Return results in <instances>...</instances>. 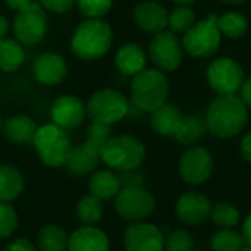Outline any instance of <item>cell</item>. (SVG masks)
<instances>
[{
  "label": "cell",
  "mask_w": 251,
  "mask_h": 251,
  "mask_svg": "<svg viewBox=\"0 0 251 251\" xmlns=\"http://www.w3.org/2000/svg\"><path fill=\"white\" fill-rule=\"evenodd\" d=\"M1 129H3V119H1V116H0V132H1Z\"/></svg>",
  "instance_id": "c3c4849f"
},
{
  "label": "cell",
  "mask_w": 251,
  "mask_h": 251,
  "mask_svg": "<svg viewBox=\"0 0 251 251\" xmlns=\"http://www.w3.org/2000/svg\"><path fill=\"white\" fill-rule=\"evenodd\" d=\"M37 124L35 121L24 113H16L9 116L4 122H3V135L15 143V144H24L28 141H32L35 131H37Z\"/></svg>",
  "instance_id": "44dd1931"
},
{
  "label": "cell",
  "mask_w": 251,
  "mask_h": 251,
  "mask_svg": "<svg viewBox=\"0 0 251 251\" xmlns=\"http://www.w3.org/2000/svg\"><path fill=\"white\" fill-rule=\"evenodd\" d=\"M112 138V125L101 124V122H93L88 126L87 131V140L85 143L94 147L96 150L101 151V149L106 146V143Z\"/></svg>",
  "instance_id": "836d02e7"
},
{
  "label": "cell",
  "mask_w": 251,
  "mask_h": 251,
  "mask_svg": "<svg viewBox=\"0 0 251 251\" xmlns=\"http://www.w3.org/2000/svg\"><path fill=\"white\" fill-rule=\"evenodd\" d=\"M15 38L25 47L40 44L49 29L46 9L35 1H31L24 9L18 10L12 24Z\"/></svg>",
  "instance_id": "52a82bcc"
},
{
  "label": "cell",
  "mask_w": 251,
  "mask_h": 251,
  "mask_svg": "<svg viewBox=\"0 0 251 251\" xmlns=\"http://www.w3.org/2000/svg\"><path fill=\"white\" fill-rule=\"evenodd\" d=\"M25 49L16 38L0 40V71L4 74L16 72L25 62Z\"/></svg>",
  "instance_id": "cb8c5ba5"
},
{
  "label": "cell",
  "mask_w": 251,
  "mask_h": 251,
  "mask_svg": "<svg viewBox=\"0 0 251 251\" xmlns=\"http://www.w3.org/2000/svg\"><path fill=\"white\" fill-rule=\"evenodd\" d=\"M31 1H32V0H4V3L7 4V7L12 9V10H15V12L24 9V7L28 6Z\"/></svg>",
  "instance_id": "b9f144b4"
},
{
  "label": "cell",
  "mask_w": 251,
  "mask_h": 251,
  "mask_svg": "<svg viewBox=\"0 0 251 251\" xmlns=\"http://www.w3.org/2000/svg\"><path fill=\"white\" fill-rule=\"evenodd\" d=\"M18 226L16 212L9 203L0 201V238L10 237Z\"/></svg>",
  "instance_id": "e575fe53"
},
{
  "label": "cell",
  "mask_w": 251,
  "mask_h": 251,
  "mask_svg": "<svg viewBox=\"0 0 251 251\" xmlns=\"http://www.w3.org/2000/svg\"><path fill=\"white\" fill-rule=\"evenodd\" d=\"M207 129L206 125V119L200 115H190L182 118L178 129L175 131V134L172 135L178 143L184 144V146H190L194 144L196 141H199L204 132Z\"/></svg>",
  "instance_id": "484cf974"
},
{
  "label": "cell",
  "mask_w": 251,
  "mask_h": 251,
  "mask_svg": "<svg viewBox=\"0 0 251 251\" xmlns=\"http://www.w3.org/2000/svg\"><path fill=\"white\" fill-rule=\"evenodd\" d=\"M3 251H35V249H34V246L28 240L18 238V240L9 243Z\"/></svg>",
  "instance_id": "f35d334b"
},
{
  "label": "cell",
  "mask_w": 251,
  "mask_h": 251,
  "mask_svg": "<svg viewBox=\"0 0 251 251\" xmlns=\"http://www.w3.org/2000/svg\"><path fill=\"white\" fill-rule=\"evenodd\" d=\"M66 251H110V244L103 231L88 225L71 235Z\"/></svg>",
  "instance_id": "ac0fdd59"
},
{
  "label": "cell",
  "mask_w": 251,
  "mask_h": 251,
  "mask_svg": "<svg viewBox=\"0 0 251 251\" xmlns=\"http://www.w3.org/2000/svg\"><path fill=\"white\" fill-rule=\"evenodd\" d=\"M174 1H176L179 6H190V4H194L197 0H174Z\"/></svg>",
  "instance_id": "f6af8a7d"
},
{
  "label": "cell",
  "mask_w": 251,
  "mask_h": 251,
  "mask_svg": "<svg viewBox=\"0 0 251 251\" xmlns=\"http://www.w3.org/2000/svg\"><path fill=\"white\" fill-rule=\"evenodd\" d=\"M151 113V125L160 135H174L182 121L179 109L171 103L162 104Z\"/></svg>",
  "instance_id": "603a6c76"
},
{
  "label": "cell",
  "mask_w": 251,
  "mask_h": 251,
  "mask_svg": "<svg viewBox=\"0 0 251 251\" xmlns=\"http://www.w3.org/2000/svg\"><path fill=\"white\" fill-rule=\"evenodd\" d=\"M165 246L169 251H194V240L187 231L176 229L169 234Z\"/></svg>",
  "instance_id": "d590c367"
},
{
  "label": "cell",
  "mask_w": 251,
  "mask_h": 251,
  "mask_svg": "<svg viewBox=\"0 0 251 251\" xmlns=\"http://www.w3.org/2000/svg\"><path fill=\"white\" fill-rule=\"evenodd\" d=\"M218 28L221 34L229 38H240L247 32V18L237 12H228L218 18Z\"/></svg>",
  "instance_id": "83f0119b"
},
{
  "label": "cell",
  "mask_w": 251,
  "mask_h": 251,
  "mask_svg": "<svg viewBox=\"0 0 251 251\" xmlns=\"http://www.w3.org/2000/svg\"><path fill=\"white\" fill-rule=\"evenodd\" d=\"M204 119L212 135L219 138L235 137L247 124V106L235 94L218 96L210 103Z\"/></svg>",
  "instance_id": "7a4b0ae2"
},
{
  "label": "cell",
  "mask_w": 251,
  "mask_h": 251,
  "mask_svg": "<svg viewBox=\"0 0 251 251\" xmlns=\"http://www.w3.org/2000/svg\"><path fill=\"white\" fill-rule=\"evenodd\" d=\"M210 216L213 222L222 228H232V226H237L240 222L238 209L229 203H219L215 207H212Z\"/></svg>",
  "instance_id": "d6a6232c"
},
{
  "label": "cell",
  "mask_w": 251,
  "mask_h": 251,
  "mask_svg": "<svg viewBox=\"0 0 251 251\" xmlns=\"http://www.w3.org/2000/svg\"><path fill=\"white\" fill-rule=\"evenodd\" d=\"M243 238H244V243L251 247V213L247 216L243 225Z\"/></svg>",
  "instance_id": "7bdbcfd3"
},
{
  "label": "cell",
  "mask_w": 251,
  "mask_h": 251,
  "mask_svg": "<svg viewBox=\"0 0 251 251\" xmlns=\"http://www.w3.org/2000/svg\"><path fill=\"white\" fill-rule=\"evenodd\" d=\"M146 63L147 54L143 47L135 43L124 44L115 54V65L118 71L129 76H134L146 69Z\"/></svg>",
  "instance_id": "ffe728a7"
},
{
  "label": "cell",
  "mask_w": 251,
  "mask_h": 251,
  "mask_svg": "<svg viewBox=\"0 0 251 251\" xmlns=\"http://www.w3.org/2000/svg\"><path fill=\"white\" fill-rule=\"evenodd\" d=\"M90 193L96 196L97 199L103 200H110L116 197V194L121 191L122 185L119 181V176L112 172V171H99L96 172L88 182Z\"/></svg>",
  "instance_id": "7402d4cb"
},
{
  "label": "cell",
  "mask_w": 251,
  "mask_h": 251,
  "mask_svg": "<svg viewBox=\"0 0 251 251\" xmlns=\"http://www.w3.org/2000/svg\"><path fill=\"white\" fill-rule=\"evenodd\" d=\"M68 240L66 232L56 225H46L38 232L40 251H66Z\"/></svg>",
  "instance_id": "4316f807"
},
{
  "label": "cell",
  "mask_w": 251,
  "mask_h": 251,
  "mask_svg": "<svg viewBox=\"0 0 251 251\" xmlns=\"http://www.w3.org/2000/svg\"><path fill=\"white\" fill-rule=\"evenodd\" d=\"M169 82L160 69H143L131 81V104L140 112H154L166 103Z\"/></svg>",
  "instance_id": "3957f363"
},
{
  "label": "cell",
  "mask_w": 251,
  "mask_h": 251,
  "mask_svg": "<svg viewBox=\"0 0 251 251\" xmlns=\"http://www.w3.org/2000/svg\"><path fill=\"white\" fill-rule=\"evenodd\" d=\"M146 157L144 144L134 135L124 134L112 137L100 151V159L118 172L135 171Z\"/></svg>",
  "instance_id": "277c9868"
},
{
  "label": "cell",
  "mask_w": 251,
  "mask_h": 251,
  "mask_svg": "<svg viewBox=\"0 0 251 251\" xmlns=\"http://www.w3.org/2000/svg\"><path fill=\"white\" fill-rule=\"evenodd\" d=\"M212 212V204L200 193H187L176 203V215L187 225L204 222Z\"/></svg>",
  "instance_id": "e0dca14e"
},
{
  "label": "cell",
  "mask_w": 251,
  "mask_h": 251,
  "mask_svg": "<svg viewBox=\"0 0 251 251\" xmlns=\"http://www.w3.org/2000/svg\"><path fill=\"white\" fill-rule=\"evenodd\" d=\"M207 79L218 96H234L244 84V72L235 60L221 57L210 63Z\"/></svg>",
  "instance_id": "30bf717a"
},
{
  "label": "cell",
  "mask_w": 251,
  "mask_h": 251,
  "mask_svg": "<svg viewBox=\"0 0 251 251\" xmlns=\"http://www.w3.org/2000/svg\"><path fill=\"white\" fill-rule=\"evenodd\" d=\"M241 154L247 162L251 163V131L241 141Z\"/></svg>",
  "instance_id": "60d3db41"
},
{
  "label": "cell",
  "mask_w": 251,
  "mask_h": 251,
  "mask_svg": "<svg viewBox=\"0 0 251 251\" xmlns=\"http://www.w3.org/2000/svg\"><path fill=\"white\" fill-rule=\"evenodd\" d=\"M32 144L40 160L49 168L65 166L72 149L66 131L54 124H46L37 128Z\"/></svg>",
  "instance_id": "5b68a950"
},
{
  "label": "cell",
  "mask_w": 251,
  "mask_h": 251,
  "mask_svg": "<svg viewBox=\"0 0 251 251\" xmlns=\"http://www.w3.org/2000/svg\"><path fill=\"white\" fill-rule=\"evenodd\" d=\"M76 215H78L79 221L87 224V225L97 224L103 216V203H101V200L97 199L93 194L82 197L78 201Z\"/></svg>",
  "instance_id": "f1b7e54d"
},
{
  "label": "cell",
  "mask_w": 251,
  "mask_h": 251,
  "mask_svg": "<svg viewBox=\"0 0 251 251\" xmlns=\"http://www.w3.org/2000/svg\"><path fill=\"white\" fill-rule=\"evenodd\" d=\"M38 251H40V250H38Z\"/></svg>",
  "instance_id": "f907efd6"
},
{
  "label": "cell",
  "mask_w": 251,
  "mask_h": 251,
  "mask_svg": "<svg viewBox=\"0 0 251 251\" xmlns=\"http://www.w3.org/2000/svg\"><path fill=\"white\" fill-rule=\"evenodd\" d=\"M181 178L193 185L206 182L213 169V159L207 149L196 146L185 150L178 163Z\"/></svg>",
  "instance_id": "7c38bea8"
},
{
  "label": "cell",
  "mask_w": 251,
  "mask_h": 251,
  "mask_svg": "<svg viewBox=\"0 0 251 251\" xmlns=\"http://www.w3.org/2000/svg\"><path fill=\"white\" fill-rule=\"evenodd\" d=\"M113 0H75L78 12L85 19H101L112 9Z\"/></svg>",
  "instance_id": "4dcf8cb0"
},
{
  "label": "cell",
  "mask_w": 251,
  "mask_h": 251,
  "mask_svg": "<svg viewBox=\"0 0 251 251\" xmlns=\"http://www.w3.org/2000/svg\"><path fill=\"white\" fill-rule=\"evenodd\" d=\"M113 44V31L103 19H85L71 35V50L81 60L93 62L106 56Z\"/></svg>",
  "instance_id": "6da1fadb"
},
{
  "label": "cell",
  "mask_w": 251,
  "mask_h": 251,
  "mask_svg": "<svg viewBox=\"0 0 251 251\" xmlns=\"http://www.w3.org/2000/svg\"><path fill=\"white\" fill-rule=\"evenodd\" d=\"M68 72L66 60L62 54L54 51H46L37 56L32 63L34 78L41 85H57L60 84Z\"/></svg>",
  "instance_id": "9a60e30c"
},
{
  "label": "cell",
  "mask_w": 251,
  "mask_h": 251,
  "mask_svg": "<svg viewBox=\"0 0 251 251\" xmlns=\"http://www.w3.org/2000/svg\"><path fill=\"white\" fill-rule=\"evenodd\" d=\"M240 251H251V247L250 246H247V247H243V249H241Z\"/></svg>",
  "instance_id": "7dc6e473"
},
{
  "label": "cell",
  "mask_w": 251,
  "mask_h": 251,
  "mask_svg": "<svg viewBox=\"0 0 251 251\" xmlns=\"http://www.w3.org/2000/svg\"><path fill=\"white\" fill-rule=\"evenodd\" d=\"M51 124L68 131L75 129L87 118L85 103L75 94H63L53 100L50 106Z\"/></svg>",
  "instance_id": "4fadbf2b"
},
{
  "label": "cell",
  "mask_w": 251,
  "mask_h": 251,
  "mask_svg": "<svg viewBox=\"0 0 251 251\" xmlns=\"http://www.w3.org/2000/svg\"><path fill=\"white\" fill-rule=\"evenodd\" d=\"M24 190V178L12 165H0V201L9 203Z\"/></svg>",
  "instance_id": "d4e9b609"
},
{
  "label": "cell",
  "mask_w": 251,
  "mask_h": 251,
  "mask_svg": "<svg viewBox=\"0 0 251 251\" xmlns=\"http://www.w3.org/2000/svg\"><path fill=\"white\" fill-rule=\"evenodd\" d=\"M9 29H10V24H9L7 18L3 16V15H0V40L6 38Z\"/></svg>",
  "instance_id": "ee69618b"
},
{
  "label": "cell",
  "mask_w": 251,
  "mask_h": 251,
  "mask_svg": "<svg viewBox=\"0 0 251 251\" xmlns=\"http://www.w3.org/2000/svg\"><path fill=\"white\" fill-rule=\"evenodd\" d=\"M196 21L194 12L188 6H179L174 9L168 16V26L172 32H187Z\"/></svg>",
  "instance_id": "1f68e13d"
},
{
  "label": "cell",
  "mask_w": 251,
  "mask_h": 251,
  "mask_svg": "<svg viewBox=\"0 0 251 251\" xmlns=\"http://www.w3.org/2000/svg\"><path fill=\"white\" fill-rule=\"evenodd\" d=\"M153 63L163 72H174L182 62V43L172 31H162L153 37L149 46Z\"/></svg>",
  "instance_id": "8fae6325"
},
{
  "label": "cell",
  "mask_w": 251,
  "mask_h": 251,
  "mask_svg": "<svg viewBox=\"0 0 251 251\" xmlns=\"http://www.w3.org/2000/svg\"><path fill=\"white\" fill-rule=\"evenodd\" d=\"M122 175L119 176L121 185L124 187H129V185H143V175L137 174L135 171H129V172H121Z\"/></svg>",
  "instance_id": "74e56055"
},
{
  "label": "cell",
  "mask_w": 251,
  "mask_h": 251,
  "mask_svg": "<svg viewBox=\"0 0 251 251\" xmlns=\"http://www.w3.org/2000/svg\"><path fill=\"white\" fill-rule=\"evenodd\" d=\"M100 162V151L91 147L90 144L84 143L71 149L65 166L68 172L72 175H85L93 172Z\"/></svg>",
  "instance_id": "d6986e66"
},
{
  "label": "cell",
  "mask_w": 251,
  "mask_h": 251,
  "mask_svg": "<svg viewBox=\"0 0 251 251\" xmlns=\"http://www.w3.org/2000/svg\"><path fill=\"white\" fill-rule=\"evenodd\" d=\"M166 251H169V250H166Z\"/></svg>",
  "instance_id": "681fc988"
},
{
  "label": "cell",
  "mask_w": 251,
  "mask_h": 251,
  "mask_svg": "<svg viewBox=\"0 0 251 251\" xmlns=\"http://www.w3.org/2000/svg\"><path fill=\"white\" fill-rule=\"evenodd\" d=\"M85 109L87 116L93 122L113 125L128 116L129 103L121 91L115 88H101L90 96Z\"/></svg>",
  "instance_id": "8992f818"
},
{
  "label": "cell",
  "mask_w": 251,
  "mask_h": 251,
  "mask_svg": "<svg viewBox=\"0 0 251 251\" xmlns=\"http://www.w3.org/2000/svg\"><path fill=\"white\" fill-rule=\"evenodd\" d=\"M40 4L46 9V12L62 15L75 6V0H40Z\"/></svg>",
  "instance_id": "8d00e7d4"
},
{
  "label": "cell",
  "mask_w": 251,
  "mask_h": 251,
  "mask_svg": "<svg viewBox=\"0 0 251 251\" xmlns=\"http://www.w3.org/2000/svg\"><path fill=\"white\" fill-rule=\"evenodd\" d=\"M124 244L126 251H163L165 238L154 225L135 224L126 229Z\"/></svg>",
  "instance_id": "5bb4252c"
},
{
  "label": "cell",
  "mask_w": 251,
  "mask_h": 251,
  "mask_svg": "<svg viewBox=\"0 0 251 251\" xmlns=\"http://www.w3.org/2000/svg\"><path fill=\"white\" fill-rule=\"evenodd\" d=\"M134 21L137 26L149 34H159L168 26V9L159 1L147 0L141 1L134 7Z\"/></svg>",
  "instance_id": "2e32d148"
},
{
  "label": "cell",
  "mask_w": 251,
  "mask_h": 251,
  "mask_svg": "<svg viewBox=\"0 0 251 251\" xmlns=\"http://www.w3.org/2000/svg\"><path fill=\"white\" fill-rule=\"evenodd\" d=\"M244 244L246 243L243 235L229 228H224L215 232L210 240L213 251H240L244 247Z\"/></svg>",
  "instance_id": "f546056e"
},
{
  "label": "cell",
  "mask_w": 251,
  "mask_h": 251,
  "mask_svg": "<svg viewBox=\"0 0 251 251\" xmlns=\"http://www.w3.org/2000/svg\"><path fill=\"white\" fill-rule=\"evenodd\" d=\"M154 209L153 196L140 185L122 187L115 197V210L126 221H141Z\"/></svg>",
  "instance_id": "9c48e42d"
},
{
  "label": "cell",
  "mask_w": 251,
  "mask_h": 251,
  "mask_svg": "<svg viewBox=\"0 0 251 251\" xmlns=\"http://www.w3.org/2000/svg\"><path fill=\"white\" fill-rule=\"evenodd\" d=\"M241 100L244 101V104L247 107L251 109V76L244 81V84L241 87Z\"/></svg>",
  "instance_id": "ab89813d"
},
{
  "label": "cell",
  "mask_w": 251,
  "mask_h": 251,
  "mask_svg": "<svg viewBox=\"0 0 251 251\" xmlns=\"http://www.w3.org/2000/svg\"><path fill=\"white\" fill-rule=\"evenodd\" d=\"M224 3H228V4H240V3H244L246 0H221Z\"/></svg>",
  "instance_id": "bcb514c9"
},
{
  "label": "cell",
  "mask_w": 251,
  "mask_h": 251,
  "mask_svg": "<svg viewBox=\"0 0 251 251\" xmlns=\"http://www.w3.org/2000/svg\"><path fill=\"white\" fill-rule=\"evenodd\" d=\"M221 31L218 28V16L210 13L207 19L194 24L184 32L182 47L193 57H207L218 51L221 44Z\"/></svg>",
  "instance_id": "ba28073f"
}]
</instances>
